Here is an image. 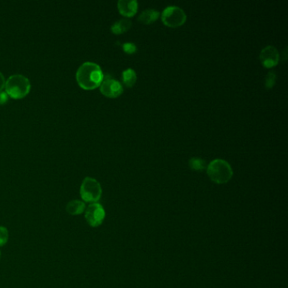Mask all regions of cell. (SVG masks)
<instances>
[{"label": "cell", "mask_w": 288, "mask_h": 288, "mask_svg": "<svg viewBox=\"0 0 288 288\" xmlns=\"http://www.w3.org/2000/svg\"><path fill=\"white\" fill-rule=\"evenodd\" d=\"M100 91L101 94L109 97V98H116L124 92L123 86L117 79L108 77L107 79H103L100 86Z\"/></svg>", "instance_id": "52a82bcc"}, {"label": "cell", "mask_w": 288, "mask_h": 288, "mask_svg": "<svg viewBox=\"0 0 288 288\" xmlns=\"http://www.w3.org/2000/svg\"><path fill=\"white\" fill-rule=\"evenodd\" d=\"M276 80V75L274 71H270L267 74L266 77V87L267 89H271L275 86Z\"/></svg>", "instance_id": "2e32d148"}, {"label": "cell", "mask_w": 288, "mask_h": 288, "mask_svg": "<svg viewBox=\"0 0 288 288\" xmlns=\"http://www.w3.org/2000/svg\"><path fill=\"white\" fill-rule=\"evenodd\" d=\"M79 194L85 203H97L102 194L101 184L93 177H86L80 185Z\"/></svg>", "instance_id": "277c9868"}, {"label": "cell", "mask_w": 288, "mask_h": 288, "mask_svg": "<svg viewBox=\"0 0 288 288\" xmlns=\"http://www.w3.org/2000/svg\"><path fill=\"white\" fill-rule=\"evenodd\" d=\"M5 79H4V76H3V74L0 72V92H2V90L4 88V86H5Z\"/></svg>", "instance_id": "d6986e66"}, {"label": "cell", "mask_w": 288, "mask_h": 288, "mask_svg": "<svg viewBox=\"0 0 288 288\" xmlns=\"http://www.w3.org/2000/svg\"><path fill=\"white\" fill-rule=\"evenodd\" d=\"M117 9L122 16L132 17L138 11V2L135 0H120L117 2Z\"/></svg>", "instance_id": "9c48e42d"}, {"label": "cell", "mask_w": 288, "mask_h": 288, "mask_svg": "<svg viewBox=\"0 0 288 288\" xmlns=\"http://www.w3.org/2000/svg\"><path fill=\"white\" fill-rule=\"evenodd\" d=\"M206 171L210 179L218 184H227L233 175L231 165L222 159H215L210 162Z\"/></svg>", "instance_id": "7a4b0ae2"}, {"label": "cell", "mask_w": 288, "mask_h": 288, "mask_svg": "<svg viewBox=\"0 0 288 288\" xmlns=\"http://www.w3.org/2000/svg\"><path fill=\"white\" fill-rule=\"evenodd\" d=\"M132 26V22L130 19H122L117 20L112 25V32L116 35H120L125 32H128Z\"/></svg>", "instance_id": "7c38bea8"}, {"label": "cell", "mask_w": 288, "mask_h": 288, "mask_svg": "<svg viewBox=\"0 0 288 288\" xmlns=\"http://www.w3.org/2000/svg\"><path fill=\"white\" fill-rule=\"evenodd\" d=\"M5 92L13 99L24 98L31 91V83L22 75H13L5 81Z\"/></svg>", "instance_id": "3957f363"}, {"label": "cell", "mask_w": 288, "mask_h": 288, "mask_svg": "<svg viewBox=\"0 0 288 288\" xmlns=\"http://www.w3.org/2000/svg\"><path fill=\"white\" fill-rule=\"evenodd\" d=\"M123 82L127 87H132L136 83L137 76L133 69H127L123 72L122 76Z\"/></svg>", "instance_id": "4fadbf2b"}, {"label": "cell", "mask_w": 288, "mask_h": 288, "mask_svg": "<svg viewBox=\"0 0 288 288\" xmlns=\"http://www.w3.org/2000/svg\"><path fill=\"white\" fill-rule=\"evenodd\" d=\"M123 49L127 54H132L136 52L137 48L133 42H126L123 45Z\"/></svg>", "instance_id": "e0dca14e"}, {"label": "cell", "mask_w": 288, "mask_h": 288, "mask_svg": "<svg viewBox=\"0 0 288 288\" xmlns=\"http://www.w3.org/2000/svg\"><path fill=\"white\" fill-rule=\"evenodd\" d=\"M162 22L171 28H177L184 25L187 16L184 10L177 6H168L162 13Z\"/></svg>", "instance_id": "5b68a950"}, {"label": "cell", "mask_w": 288, "mask_h": 288, "mask_svg": "<svg viewBox=\"0 0 288 288\" xmlns=\"http://www.w3.org/2000/svg\"><path fill=\"white\" fill-rule=\"evenodd\" d=\"M260 62L266 68H273L278 64L280 54L277 49L273 46L264 48L260 54Z\"/></svg>", "instance_id": "ba28073f"}, {"label": "cell", "mask_w": 288, "mask_h": 288, "mask_svg": "<svg viewBox=\"0 0 288 288\" xmlns=\"http://www.w3.org/2000/svg\"><path fill=\"white\" fill-rule=\"evenodd\" d=\"M86 203L82 200H73L67 204L66 211L71 215H79L85 213Z\"/></svg>", "instance_id": "30bf717a"}, {"label": "cell", "mask_w": 288, "mask_h": 288, "mask_svg": "<svg viewBox=\"0 0 288 288\" xmlns=\"http://www.w3.org/2000/svg\"><path fill=\"white\" fill-rule=\"evenodd\" d=\"M76 77L78 85L86 91L100 87L104 79L101 67L92 62H86L81 64L77 70Z\"/></svg>", "instance_id": "6da1fadb"}, {"label": "cell", "mask_w": 288, "mask_h": 288, "mask_svg": "<svg viewBox=\"0 0 288 288\" xmlns=\"http://www.w3.org/2000/svg\"><path fill=\"white\" fill-rule=\"evenodd\" d=\"M160 16V12L157 10H153V9H147V10H144L139 17V22L143 23V24H151V23L155 22L156 19H158Z\"/></svg>", "instance_id": "8fae6325"}, {"label": "cell", "mask_w": 288, "mask_h": 288, "mask_svg": "<svg viewBox=\"0 0 288 288\" xmlns=\"http://www.w3.org/2000/svg\"><path fill=\"white\" fill-rule=\"evenodd\" d=\"M189 165L193 171H203L207 168L206 161L200 157H192L189 162Z\"/></svg>", "instance_id": "5bb4252c"}, {"label": "cell", "mask_w": 288, "mask_h": 288, "mask_svg": "<svg viewBox=\"0 0 288 288\" xmlns=\"http://www.w3.org/2000/svg\"><path fill=\"white\" fill-rule=\"evenodd\" d=\"M9 99V96L7 95L6 92H0V104L5 103Z\"/></svg>", "instance_id": "ac0fdd59"}, {"label": "cell", "mask_w": 288, "mask_h": 288, "mask_svg": "<svg viewBox=\"0 0 288 288\" xmlns=\"http://www.w3.org/2000/svg\"><path fill=\"white\" fill-rule=\"evenodd\" d=\"M106 217V211L103 206L99 203H92L86 206L85 211V218L92 228H97L101 226Z\"/></svg>", "instance_id": "8992f818"}, {"label": "cell", "mask_w": 288, "mask_h": 288, "mask_svg": "<svg viewBox=\"0 0 288 288\" xmlns=\"http://www.w3.org/2000/svg\"><path fill=\"white\" fill-rule=\"evenodd\" d=\"M1 257H2V254H1V252H0V260H1Z\"/></svg>", "instance_id": "ffe728a7"}, {"label": "cell", "mask_w": 288, "mask_h": 288, "mask_svg": "<svg viewBox=\"0 0 288 288\" xmlns=\"http://www.w3.org/2000/svg\"><path fill=\"white\" fill-rule=\"evenodd\" d=\"M9 230L3 226H0V247H3L9 241Z\"/></svg>", "instance_id": "9a60e30c"}]
</instances>
